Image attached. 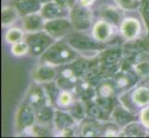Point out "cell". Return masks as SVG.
<instances>
[{
  "label": "cell",
  "mask_w": 149,
  "mask_h": 138,
  "mask_svg": "<svg viewBox=\"0 0 149 138\" xmlns=\"http://www.w3.org/2000/svg\"><path fill=\"white\" fill-rule=\"evenodd\" d=\"M97 63L95 60L78 57L73 62L59 66L56 81L61 89H74L77 83L84 78L92 66Z\"/></svg>",
  "instance_id": "1"
},
{
  "label": "cell",
  "mask_w": 149,
  "mask_h": 138,
  "mask_svg": "<svg viewBox=\"0 0 149 138\" xmlns=\"http://www.w3.org/2000/svg\"><path fill=\"white\" fill-rule=\"evenodd\" d=\"M40 58L42 63L61 66L73 62L78 58V54L67 41L58 40L56 41Z\"/></svg>",
  "instance_id": "2"
},
{
  "label": "cell",
  "mask_w": 149,
  "mask_h": 138,
  "mask_svg": "<svg viewBox=\"0 0 149 138\" xmlns=\"http://www.w3.org/2000/svg\"><path fill=\"white\" fill-rule=\"evenodd\" d=\"M123 49L121 48H107L102 51L97 57V67L101 78H107L114 76L120 70L123 62Z\"/></svg>",
  "instance_id": "3"
},
{
  "label": "cell",
  "mask_w": 149,
  "mask_h": 138,
  "mask_svg": "<svg viewBox=\"0 0 149 138\" xmlns=\"http://www.w3.org/2000/svg\"><path fill=\"white\" fill-rule=\"evenodd\" d=\"M24 41L29 46V54L35 57H41L56 40L43 30L35 32H29L25 36Z\"/></svg>",
  "instance_id": "4"
},
{
  "label": "cell",
  "mask_w": 149,
  "mask_h": 138,
  "mask_svg": "<svg viewBox=\"0 0 149 138\" xmlns=\"http://www.w3.org/2000/svg\"><path fill=\"white\" fill-rule=\"evenodd\" d=\"M138 79L139 76L136 74L132 64L127 60L123 61L120 70L113 76L112 78L117 92L129 90L137 83Z\"/></svg>",
  "instance_id": "5"
},
{
  "label": "cell",
  "mask_w": 149,
  "mask_h": 138,
  "mask_svg": "<svg viewBox=\"0 0 149 138\" xmlns=\"http://www.w3.org/2000/svg\"><path fill=\"white\" fill-rule=\"evenodd\" d=\"M71 47L76 51H95V52H102L107 49V44L96 41L95 38H91L86 34L81 33L79 30L70 33L68 39L66 40Z\"/></svg>",
  "instance_id": "6"
},
{
  "label": "cell",
  "mask_w": 149,
  "mask_h": 138,
  "mask_svg": "<svg viewBox=\"0 0 149 138\" xmlns=\"http://www.w3.org/2000/svg\"><path fill=\"white\" fill-rule=\"evenodd\" d=\"M70 19L73 25L74 30L84 32L91 28L93 14L89 8L83 7L80 4L75 5L70 10Z\"/></svg>",
  "instance_id": "7"
},
{
  "label": "cell",
  "mask_w": 149,
  "mask_h": 138,
  "mask_svg": "<svg viewBox=\"0 0 149 138\" xmlns=\"http://www.w3.org/2000/svg\"><path fill=\"white\" fill-rule=\"evenodd\" d=\"M36 120L35 110L27 101H24L19 107L16 114V129L18 132H25L33 128Z\"/></svg>",
  "instance_id": "8"
},
{
  "label": "cell",
  "mask_w": 149,
  "mask_h": 138,
  "mask_svg": "<svg viewBox=\"0 0 149 138\" xmlns=\"http://www.w3.org/2000/svg\"><path fill=\"white\" fill-rule=\"evenodd\" d=\"M73 29V25L71 23L70 19H66L65 17L45 20L44 28L45 32L49 33L56 40L69 35Z\"/></svg>",
  "instance_id": "9"
},
{
  "label": "cell",
  "mask_w": 149,
  "mask_h": 138,
  "mask_svg": "<svg viewBox=\"0 0 149 138\" xmlns=\"http://www.w3.org/2000/svg\"><path fill=\"white\" fill-rule=\"evenodd\" d=\"M26 101L34 110H37L45 105L50 104L45 88H43L42 86H40L39 83L37 82L33 84L31 86V88L29 89Z\"/></svg>",
  "instance_id": "10"
},
{
  "label": "cell",
  "mask_w": 149,
  "mask_h": 138,
  "mask_svg": "<svg viewBox=\"0 0 149 138\" xmlns=\"http://www.w3.org/2000/svg\"><path fill=\"white\" fill-rule=\"evenodd\" d=\"M58 76V69H56L55 65L47 63H43L37 65L32 71V78L37 83H48L56 80Z\"/></svg>",
  "instance_id": "11"
},
{
  "label": "cell",
  "mask_w": 149,
  "mask_h": 138,
  "mask_svg": "<svg viewBox=\"0 0 149 138\" xmlns=\"http://www.w3.org/2000/svg\"><path fill=\"white\" fill-rule=\"evenodd\" d=\"M96 86L97 85L94 81L87 78H84L77 83L74 89L80 100L87 103L94 100L96 97Z\"/></svg>",
  "instance_id": "12"
},
{
  "label": "cell",
  "mask_w": 149,
  "mask_h": 138,
  "mask_svg": "<svg viewBox=\"0 0 149 138\" xmlns=\"http://www.w3.org/2000/svg\"><path fill=\"white\" fill-rule=\"evenodd\" d=\"M93 38L101 43L109 41L113 35V24L106 19H101L96 21L92 29Z\"/></svg>",
  "instance_id": "13"
},
{
  "label": "cell",
  "mask_w": 149,
  "mask_h": 138,
  "mask_svg": "<svg viewBox=\"0 0 149 138\" xmlns=\"http://www.w3.org/2000/svg\"><path fill=\"white\" fill-rule=\"evenodd\" d=\"M68 12H69V9L60 6V5L58 2H56L55 0L44 4L40 11L41 15L44 17L45 20L64 18L66 17V15Z\"/></svg>",
  "instance_id": "14"
},
{
  "label": "cell",
  "mask_w": 149,
  "mask_h": 138,
  "mask_svg": "<svg viewBox=\"0 0 149 138\" xmlns=\"http://www.w3.org/2000/svg\"><path fill=\"white\" fill-rule=\"evenodd\" d=\"M141 32V24L135 18H127L120 24V33L127 41L137 39Z\"/></svg>",
  "instance_id": "15"
},
{
  "label": "cell",
  "mask_w": 149,
  "mask_h": 138,
  "mask_svg": "<svg viewBox=\"0 0 149 138\" xmlns=\"http://www.w3.org/2000/svg\"><path fill=\"white\" fill-rule=\"evenodd\" d=\"M76 119L71 115L70 112L56 111L55 112L54 117V126L59 133L63 132L64 130L70 128H75L76 126Z\"/></svg>",
  "instance_id": "16"
},
{
  "label": "cell",
  "mask_w": 149,
  "mask_h": 138,
  "mask_svg": "<svg viewBox=\"0 0 149 138\" xmlns=\"http://www.w3.org/2000/svg\"><path fill=\"white\" fill-rule=\"evenodd\" d=\"M80 134L84 137H95L104 135V127H103L98 120L91 118L89 120H84L80 127Z\"/></svg>",
  "instance_id": "17"
},
{
  "label": "cell",
  "mask_w": 149,
  "mask_h": 138,
  "mask_svg": "<svg viewBox=\"0 0 149 138\" xmlns=\"http://www.w3.org/2000/svg\"><path fill=\"white\" fill-rule=\"evenodd\" d=\"M110 116L112 117L113 121L116 122V124L122 127L126 126L132 122L136 121V115H134L132 112L126 109L124 106L121 105L115 106Z\"/></svg>",
  "instance_id": "18"
},
{
  "label": "cell",
  "mask_w": 149,
  "mask_h": 138,
  "mask_svg": "<svg viewBox=\"0 0 149 138\" xmlns=\"http://www.w3.org/2000/svg\"><path fill=\"white\" fill-rule=\"evenodd\" d=\"M13 6L17 8L18 12L22 16L41 11L43 4L39 0H14Z\"/></svg>",
  "instance_id": "19"
},
{
  "label": "cell",
  "mask_w": 149,
  "mask_h": 138,
  "mask_svg": "<svg viewBox=\"0 0 149 138\" xmlns=\"http://www.w3.org/2000/svg\"><path fill=\"white\" fill-rule=\"evenodd\" d=\"M45 19L41 13H33L24 16L23 28L28 32H35L43 30L45 28Z\"/></svg>",
  "instance_id": "20"
},
{
  "label": "cell",
  "mask_w": 149,
  "mask_h": 138,
  "mask_svg": "<svg viewBox=\"0 0 149 138\" xmlns=\"http://www.w3.org/2000/svg\"><path fill=\"white\" fill-rule=\"evenodd\" d=\"M100 16L111 24L118 26L121 24V12L120 8L113 6H103L100 8Z\"/></svg>",
  "instance_id": "21"
},
{
  "label": "cell",
  "mask_w": 149,
  "mask_h": 138,
  "mask_svg": "<svg viewBox=\"0 0 149 138\" xmlns=\"http://www.w3.org/2000/svg\"><path fill=\"white\" fill-rule=\"evenodd\" d=\"M117 89L113 80H109L104 78L100 80V82L96 86V97L100 98H115Z\"/></svg>",
  "instance_id": "22"
},
{
  "label": "cell",
  "mask_w": 149,
  "mask_h": 138,
  "mask_svg": "<svg viewBox=\"0 0 149 138\" xmlns=\"http://www.w3.org/2000/svg\"><path fill=\"white\" fill-rule=\"evenodd\" d=\"M132 100L139 107H146L149 105V88L140 87L132 92Z\"/></svg>",
  "instance_id": "23"
},
{
  "label": "cell",
  "mask_w": 149,
  "mask_h": 138,
  "mask_svg": "<svg viewBox=\"0 0 149 138\" xmlns=\"http://www.w3.org/2000/svg\"><path fill=\"white\" fill-rule=\"evenodd\" d=\"M55 111L52 108V105L47 104L42 108L35 110V115L36 120L41 124H47L48 122H52L55 117Z\"/></svg>",
  "instance_id": "24"
},
{
  "label": "cell",
  "mask_w": 149,
  "mask_h": 138,
  "mask_svg": "<svg viewBox=\"0 0 149 138\" xmlns=\"http://www.w3.org/2000/svg\"><path fill=\"white\" fill-rule=\"evenodd\" d=\"M143 128H145V126H143L142 124H139L135 122H132L130 124H128L126 126L123 127L122 131L120 132V135H123V136H145L146 131Z\"/></svg>",
  "instance_id": "25"
},
{
  "label": "cell",
  "mask_w": 149,
  "mask_h": 138,
  "mask_svg": "<svg viewBox=\"0 0 149 138\" xmlns=\"http://www.w3.org/2000/svg\"><path fill=\"white\" fill-rule=\"evenodd\" d=\"M18 10L13 5L6 6L2 8L1 12V22L3 26H9L12 25L17 20Z\"/></svg>",
  "instance_id": "26"
},
{
  "label": "cell",
  "mask_w": 149,
  "mask_h": 138,
  "mask_svg": "<svg viewBox=\"0 0 149 138\" xmlns=\"http://www.w3.org/2000/svg\"><path fill=\"white\" fill-rule=\"evenodd\" d=\"M69 112L77 121H84L85 119V115L87 114L86 103L81 100L78 101H74L69 107Z\"/></svg>",
  "instance_id": "27"
},
{
  "label": "cell",
  "mask_w": 149,
  "mask_h": 138,
  "mask_svg": "<svg viewBox=\"0 0 149 138\" xmlns=\"http://www.w3.org/2000/svg\"><path fill=\"white\" fill-rule=\"evenodd\" d=\"M86 111H87V114H88L91 118H94L96 120H105L109 117L107 113H105V111L100 108L99 105L97 104L95 100L87 102Z\"/></svg>",
  "instance_id": "28"
},
{
  "label": "cell",
  "mask_w": 149,
  "mask_h": 138,
  "mask_svg": "<svg viewBox=\"0 0 149 138\" xmlns=\"http://www.w3.org/2000/svg\"><path fill=\"white\" fill-rule=\"evenodd\" d=\"M44 88L45 89V92H47L49 103L51 105L55 104L56 102V100H58V97L60 93V91H61L60 87L58 85L56 80H53V81H51V82L45 83Z\"/></svg>",
  "instance_id": "29"
},
{
  "label": "cell",
  "mask_w": 149,
  "mask_h": 138,
  "mask_svg": "<svg viewBox=\"0 0 149 138\" xmlns=\"http://www.w3.org/2000/svg\"><path fill=\"white\" fill-rule=\"evenodd\" d=\"M132 65L139 78L149 76V56L132 64Z\"/></svg>",
  "instance_id": "30"
},
{
  "label": "cell",
  "mask_w": 149,
  "mask_h": 138,
  "mask_svg": "<svg viewBox=\"0 0 149 138\" xmlns=\"http://www.w3.org/2000/svg\"><path fill=\"white\" fill-rule=\"evenodd\" d=\"M25 38V35L23 30L18 28H11L9 29L8 32L5 34V39L6 42L10 44L17 43L19 42H22Z\"/></svg>",
  "instance_id": "31"
},
{
  "label": "cell",
  "mask_w": 149,
  "mask_h": 138,
  "mask_svg": "<svg viewBox=\"0 0 149 138\" xmlns=\"http://www.w3.org/2000/svg\"><path fill=\"white\" fill-rule=\"evenodd\" d=\"M73 102V97L70 92V90L61 89L56 103L59 107H61V108H69Z\"/></svg>",
  "instance_id": "32"
},
{
  "label": "cell",
  "mask_w": 149,
  "mask_h": 138,
  "mask_svg": "<svg viewBox=\"0 0 149 138\" xmlns=\"http://www.w3.org/2000/svg\"><path fill=\"white\" fill-rule=\"evenodd\" d=\"M11 53L15 56H22L29 53V46L25 41H22L11 46Z\"/></svg>",
  "instance_id": "33"
},
{
  "label": "cell",
  "mask_w": 149,
  "mask_h": 138,
  "mask_svg": "<svg viewBox=\"0 0 149 138\" xmlns=\"http://www.w3.org/2000/svg\"><path fill=\"white\" fill-rule=\"evenodd\" d=\"M141 16L147 30L148 39H149V0H141V5L139 7Z\"/></svg>",
  "instance_id": "34"
},
{
  "label": "cell",
  "mask_w": 149,
  "mask_h": 138,
  "mask_svg": "<svg viewBox=\"0 0 149 138\" xmlns=\"http://www.w3.org/2000/svg\"><path fill=\"white\" fill-rule=\"evenodd\" d=\"M121 9L125 10H132L140 7L141 0H115Z\"/></svg>",
  "instance_id": "35"
},
{
  "label": "cell",
  "mask_w": 149,
  "mask_h": 138,
  "mask_svg": "<svg viewBox=\"0 0 149 138\" xmlns=\"http://www.w3.org/2000/svg\"><path fill=\"white\" fill-rule=\"evenodd\" d=\"M140 121L141 124L145 126V128L149 129V105L143 107L140 112Z\"/></svg>",
  "instance_id": "36"
},
{
  "label": "cell",
  "mask_w": 149,
  "mask_h": 138,
  "mask_svg": "<svg viewBox=\"0 0 149 138\" xmlns=\"http://www.w3.org/2000/svg\"><path fill=\"white\" fill-rule=\"evenodd\" d=\"M78 2H79V4L81 5V6L89 8L95 3V0H78Z\"/></svg>",
  "instance_id": "37"
},
{
  "label": "cell",
  "mask_w": 149,
  "mask_h": 138,
  "mask_svg": "<svg viewBox=\"0 0 149 138\" xmlns=\"http://www.w3.org/2000/svg\"><path fill=\"white\" fill-rule=\"evenodd\" d=\"M39 1L44 5V4H45V3H48V2L53 1V0H39Z\"/></svg>",
  "instance_id": "38"
},
{
  "label": "cell",
  "mask_w": 149,
  "mask_h": 138,
  "mask_svg": "<svg viewBox=\"0 0 149 138\" xmlns=\"http://www.w3.org/2000/svg\"><path fill=\"white\" fill-rule=\"evenodd\" d=\"M148 78H149V76H148Z\"/></svg>",
  "instance_id": "39"
}]
</instances>
